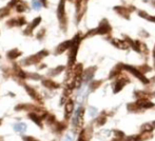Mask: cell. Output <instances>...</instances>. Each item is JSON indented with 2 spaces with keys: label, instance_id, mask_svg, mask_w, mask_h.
Instances as JSON below:
<instances>
[{
  "label": "cell",
  "instance_id": "cell-6",
  "mask_svg": "<svg viewBox=\"0 0 155 141\" xmlns=\"http://www.w3.org/2000/svg\"><path fill=\"white\" fill-rule=\"evenodd\" d=\"M73 110H74V102L72 100H68L66 103V108H64V116H66V119L71 116V114L73 113Z\"/></svg>",
  "mask_w": 155,
  "mask_h": 141
},
{
  "label": "cell",
  "instance_id": "cell-15",
  "mask_svg": "<svg viewBox=\"0 0 155 141\" xmlns=\"http://www.w3.org/2000/svg\"><path fill=\"white\" fill-rule=\"evenodd\" d=\"M105 121H107V117L105 116V113H102V116H99L97 119H96L95 123H96V125H98V127H100V125H103V124H105Z\"/></svg>",
  "mask_w": 155,
  "mask_h": 141
},
{
  "label": "cell",
  "instance_id": "cell-20",
  "mask_svg": "<svg viewBox=\"0 0 155 141\" xmlns=\"http://www.w3.org/2000/svg\"><path fill=\"white\" fill-rule=\"evenodd\" d=\"M6 15H8V8H2V10H0V17H4L6 16Z\"/></svg>",
  "mask_w": 155,
  "mask_h": 141
},
{
  "label": "cell",
  "instance_id": "cell-9",
  "mask_svg": "<svg viewBox=\"0 0 155 141\" xmlns=\"http://www.w3.org/2000/svg\"><path fill=\"white\" fill-rule=\"evenodd\" d=\"M72 46V40H70V41H64V42H62L61 44H59V46L57 48V54H60V53H62V52H64V51H66V50H69V49Z\"/></svg>",
  "mask_w": 155,
  "mask_h": 141
},
{
  "label": "cell",
  "instance_id": "cell-4",
  "mask_svg": "<svg viewBox=\"0 0 155 141\" xmlns=\"http://www.w3.org/2000/svg\"><path fill=\"white\" fill-rule=\"evenodd\" d=\"M129 82V79L126 77H118L116 79V81L114 82L113 85V92L114 93H118L121 89H124V86L126 85V83Z\"/></svg>",
  "mask_w": 155,
  "mask_h": 141
},
{
  "label": "cell",
  "instance_id": "cell-25",
  "mask_svg": "<svg viewBox=\"0 0 155 141\" xmlns=\"http://www.w3.org/2000/svg\"><path fill=\"white\" fill-rule=\"evenodd\" d=\"M153 58H154V64H155V49H154V52H153Z\"/></svg>",
  "mask_w": 155,
  "mask_h": 141
},
{
  "label": "cell",
  "instance_id": "cell-3",
  "mask_svg": "<svg viewBox=\"0 0 155 141\" xmlns=\"http://www.w3.org/2000/svg\"><path fill=\"white\" fill-rule=\"evenodd\" d=\"M110 31H111V27L109 25L108 21L103 20L102 22L100 23V25L97 27V29H95V30H93V31L89 32V34H91V35H93V34H100V35H103V34L110 33Z\"/></svg>",
  "mask_w": 155,
  "mask_h": 141
},
{
  "label": "cell",
  "instance_id": "cell-13",
  "mask_svg": "<svg viewBox=\"0 0 155 141\" xmlns=\"http://www.w3.org/2000/svg\"><path fill=\"white\" fill-rule=\"evenodd\" d=\"M42 83H44V86L49 87V89H57V87H59V85H58L57 83L53 82L52 80H44V81H42Z\"/></svg>",
  "mask_w": 155,
  "mask_h": 141
},
{
  "label": "cell",
  "instance_id": "cell-21",
  "mask_svg": "<svg viewBox=\"0 0 155 141\" xmlns=\"http://www.w3.org/2000/svg\"><path fill=\"white\" fill-rule=\"evenodd\" d=\"M62 70H63V67H58L55 70H53V72H52V74L57 75V74H59L60 72H62Z\"/></svg>",
  "mask_w": 155,
  "mask_h": 141
},
{
  "label": "cell",
  "instance_id": "cell-1",
  "mask_svg": "<svg viewBox=\"0 0 155 141\" xmlns=\"http://www.w3.org/2000/svg\"><path fill=\"white\" fill-rule=\"evenodd\" d=\"M83 114H85V108H78L75 112L74 117H73L72 124L74 127H81L83 124Z\"/></svg>",
  "mask_w": 155,
  "mask_h": 141
},
{
  "label": "cell",
  "instance_id": "cell-11",
  "mask_svg": "<svg viewBox=\"0 0 155 141\" xmlns=\"http://www.w3.org/2000/svg\"><path fill=\"white\" fill-rule=\"evenodd\" d=\"M15 8H16V10L18 11V12H24V11L27 10V3H25L24 1H22V0H19L16 3V5H15Z\"/></svg>",
  "mask_w": 155,
  "mask_h": 141
},
{
  "label": "cell",
  "instance_id": "cell-7",
  "mask_svg": "<svg viewBox=\"0 0 155 141\" xmlns=\"http://www.w3.org/2000/svg\"><path fill=\"white\" fill-rule=\"evenodd\" d=\"M112 44L115 45L116 48L120 49V50H127L129 48L128 43L126 40H119V39H112Z\"/></svg>",
  "mask_w": 155,
  "mask_h": 141
},
{
  "label": "cell",
  "instance_id": "cell-23",
  "mask_svg": "<svg viewBox=\"0 0 155 141\" xmlns=\"http://www.w3.org/2000/svg\"><path fill=\"white\" fill-rule=\"evenodd\" d=\"M64 141H73V136L72 135H66V137L64 138Z\"/></svg>",
  "mask_w": 155,
  "mask_h": 141
},
{
  "label": "cell",
  "instance_id": "cell-18",
  "mask_svg": "<svg viewBox=\"0 0 155 141\" xmlns=\"http://www.w3.org/2000/svg\"><path fill=\"white\" fill-rule=\"evenodd\" d=\"M41 2H40V0H33V8H36V10H39L40 8H41Z\"/></svg>",
  "mask_w": 155,
  "mask_h": 141
},
{
  "label": "cell",
  "instance_id": "cell-16",
  "mask_svg": "<svg viewBox=\"0 0 155 141\" xmlns=\"http://www.w3.org/2000/svg\"><path fill=\"white\" fill-rule=\"evenodd\" d=\"M20 55H21V53L18 52V50H13L8 53V57L10 59H16L17 57H19Z\"/></svg>",
  "mask_w": 155,
  "mask_h": 141
},
{
  "label": "cell",
  "instance_id": "cell-24",
  "mask_svg": "<svg viewBox=\"0 0 155 141\" xmlns=\"http://www.w3.org/2000/svg\"><path fill=\"white\" fill-rule=\"evenodd\" d=\"M78 141H88V140H87V139H85V138L81 137V136H80V137H79V139H78Z\"/></svg>",
  "mask_w": 155,
  "mask_h": 141
},
{
  "label": "cell",
  "instance_id": "cell-8",
  "mask_svg": "<svg viewBox=\"0 0 155 141\" xmlns=\"http://www.w3.org/2000/svg\"><path fill=\"white\" fill-rule=\"evenodd\" d=\"M40 21H41V18L40 17H38V18H36V19H34L33 20V22L30 24V27H27V30H25L24 31V33H25V35H31V33L33 32V30L35 29L36 27H37L38 24L40 23Z\"/></svg>",
  "mask_w": 155,
  "mask_h": 141
},
{
  "label": "cell",
  "instance_id": "cell-22",
  "mask_svg": "<svg viewBox=\"0 0 155 141\" xmlns=\"http://www.w3.org/2000/svg\"><path fill=\"white\" fill-rule=\"evenodd\" d=\"M23 140H24V141H37V140L35 139V138H33V137H27H27H23Z\"/></svg>",
  "mask_w": 155,
  "mask_h": 141
},
{
  "label": "cell",
  "instance_id": "cell-2",
  "mask_svg": "<svg viewBox=\"0 0 155 141\" xmlns=\"http://www.w3.org/2000/svg\"><path fill=\"white\" fill-rule=\"evenodd\" d=\"M122 67H124V70H129V72L131 73V74H133L135 77H136L137 79H139V80L141 81L143 83H145V84H147V83H149V79H147L145 76H144V74L140 72L139 70H137V69H135V67H130V65H122Z\"/></svg>",
  "mask_w": 155,
  "mask_h": 141
},
{
  "label": "cell",
  "instance_id": "cell-12",
  "mask_svg": "<svg viewBox=\"0 0 155 141\" xmlns=\"http://www.w3.org/2000/svg\"><path fill=\"white\" fill-rule=\"evenodd\" d=\"M29 117L36 123V124L39 125V127H41V120H42L41 117H39L37 114H34V113H31V114L29 115Z\"/></svg>",
  "mask_w": 155,
  "mask_h": 141
},
{
  "label": "cell",
  "instance_id": "cell-10",
  "mask_svg": "<svg viewBox=\"0 0 155 141\" xmlns=\"http://www.w3.org/2000/svg\"><path fill=\"white\" fill-rule=\"evenodd\" d=\"M155 129V121H152L150 123H145V124L141 127L140 131L141 132H152Z\"/></svg>",
  "mask_w": 155,
  "mask_h": 141
},
{
  "label": "cell",
  "instance_id": "cell-14",
  "mask_svg": "<svg viewBox=\"0 0 155 141\" xmlns=\"http://www.w3.org/2000/svg\"><path fill=\"white\" fill-rule=\"evenodd\" d=\"M14 130L18 133H23L27 130V125L24 123H17V124L14 125Z\"/></svg>",
  "mask_w": 155,
  "mask_h": 141
},
{
  "label": "cell",
  "instance_id": "cell-17",
  "mask_svg": "<svg viewBox=\"0 0 155 141\" xmlns=\"http://www.w3.org/2000/svg\"><path fill=\"white\" fill-rule=\"evenodd\" d=\"M114 136H115V139H118V140H121L122 138H124V133L121 131H118V130H116V131H114Z\"/></svg>",
  "mask_w": 155,
  "mask_h": 141
},
{
  "label": "cell",
  "instance_id": "cell-5",
  "mask_svg": "<svg viewBox=\"0 0 155 141\" xmlns=\"http://www.w3.org/2000/svg\"><path fill=\"white\" fill-rule=\"evenodd\" d=\"M64 3L66 1L61 0L59 2V5H58V11H57V15H58V19L61 22L62 25L66 24V10H64Z\"/></svg>",
  "mask_w": 155,
  "mask_h": 141
},
{
  "label": "cell",
  "instance_id": "cell-19",
  "mask_svg": "<svg viewBox=\"0 0 155 141\" xmlns=\"http://www.w3.org/2000/svg\"><path fill=\"white\" fill-rule=\"evenodd\" d=\"M96 114H97V110H96L95 108H91L89 110V115H90L91 117H94Z\"/></svg>",
  "mask_w": 155,
  "mask_h": 141
}]
</instances>
